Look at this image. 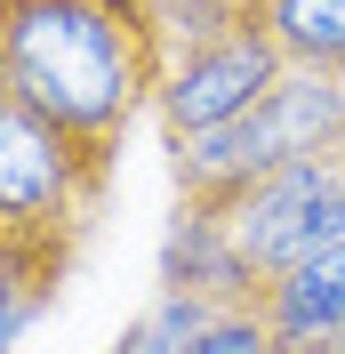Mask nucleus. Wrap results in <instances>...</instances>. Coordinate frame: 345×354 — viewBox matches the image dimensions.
I'll return each mask as SVG.
<instances>
[{"label": "nucleus", "instance_id": "f257e3e1", "mask_svg": "<svg viewBox=\"0 0 345 354\" xmlns=\"http://www.w3.org/2000/svg\"><path fill=\"white\" fill-rule=\"evenodd\" d=\"M161 73L169 57L145 17H112L105 0H0V97L105 169L161 97Z\"/></svg>", "mask_w": 345, "mask_h": 354}, {"label": "nucleus", "instance_id": "f03ea898", "mask_svg": "<svg viewBox=\"0 0 345 354\" xmlns=\"http://www.w3.org/2000/svg\"><path fill=\"white\" fill-rule=\"evenodd\" d=\"M225 234L241 242L257 290L289 266L322 258V250L345 242V153H313V161H289V169L257 177L233 209H217Z\"/></svg>", "mask_w": 345, "mask_h": 354}, {"label": "nucleus", "instance_id": "7ed1b4c3", "mask_svg": "<svg viewBox=\"0 0 345 354\" xmlns=\"http://www.w3.org/2000/svg\"><path fill=\"white\" fill-rule=\"evenodd\" d=\"M105 185H112L105 161L65 145L24 105H0V225H17V234H72L81 242V225L97 218Z\"/></svg>", "mask_w": 345, "mask_h": 354}, {"label": "nucleus", "instance_id": "20e7f679", "mask_svg": "<svg viewBox=\"0 0 345 354\" xmlns=\"http://www.w3.org/2000/svg\"><path fill=\"white\" fill-rule=\"evenodd\" d=\"M281 73H289V65H281L265 17L241 24V32H225V41H209V48H193V57H177V65L161 73V97H152L161 137H201V129L241 121Z\"/></svg>", "mask_w": 345, "mask_h": 354}, {"label": "nucleus", "instance_id": "39448f33", "mask_svg": "<svg viewBox=\"0 0 345 354\" xmlns=\"http://www.w3.org/2000/svg\"><path fill=\"white\" fill-rule=\"evenodd\" d=\"M241 137H249V169L257 177L289 169V161H313V153H345V81L289 65L241 113Z\"/></svg>", "mask_w": 345, "mask_h": 354}, {"label": "nucleus", "instance_id": "423d86ee", "mask_svg": "<svg viewBox=\"0 0 345 354\" xmlns=\"http://www.w3.org/2000/svg\"><path fill=\"white\" fill-rule=\"evenodd\" d=\"M161 298H201L217 314L257 306V274H249V258H241V242L225 234L217 209H185L177 201L169 234H161Z\"/></svg>", "mask_w": 345, "mask_h": 354}, {"label": "nucleus", "instance_id": "0eeeda50", "mask_svg": "<svg viewBox=\"0 0 345 354\" xmlns=\"http://www.w3.org/2000/svg\"><path fill=\"white\" fill-rule=\"evenodd\" d=\"M65 266H72V234H17V225H0V354L57 306Z\"/></svg>", "mask_w": 345, "mask_h": 354}, {"label": "nucleus", "instance_id": "6e6552de", "mask_svg": "<svg viewBox=\"0 0 345 354\" xmlns=\"http://www.w3.org/2000/svg\"><path fill=\"white\" fill-rule=\"evenodd\" d=\"M265 32H273L281 65L345 81V0H265Z\"/></svg>", "mask_w": 345, "mask_h": 354}, {"label": "nucleus", "instance_id": "1a4fd4ad", "mask_svg": "<svg viewBox=\"0 0 345 354\" xmlns=\"http://www.w3.org/2000/svg\"><path fill=\"white\" fill-rule=\"evenodd\" d=\"M209 322H217V306H201V298H152L145 314L121 322V338L105 354H193V338Z\"/></svg>", "mask_w": 345, "mask_h": 354}, {"label": "nucleus", "instance_id": "9d476101", "mask_svg": "<svg viewBox=\"0 0 345 354\" xmlns=\"http://www.w3.org/2000/svg\"><path fill=\"white\" fill-rule=\"evenodd\" d=\"M193 354H273V330L257 322V306L249 314H217L209 330L193 338Z\"/></svg>", "mask_w": 345, "mask_h": 354}, {"label": "nucleus", "instance_id": "9b49d317", "mask_svg": "<svg viewBox=\"0 0 345 354\" xmlns=\"http://www.w3.org/2000/svg\"><path fill=\"white\" fill-rule=\"evenodd\" d=\"M329 354H345V338H337V346H329Z\"/></svg>", "mask_w": 345, "mask_h": 354}, {"label": "nucleus", "instance_id": "f8f14e48", "mask_svg": "<svg viewBox=\"0 0 345 354\" xmlns=\"http://www.w3.org/2000/svg\"><path fill=\"white\" fill-rule=\"evenodd\" d=\"M145 8H161V0H145Z\"/></svg>", "mask_w": 345, "mask_h": 354}, {"label": "nucleus", "instance_id": "ddd939ff", "mask_svg": "<svg viewBox=\"0 0 345 354\" xmlns=\"http://www.w3.org/2000/svg\"><path fill=\"white\" fill-rule=\"evenodd\" d=\"M0 105H8V97H0Z\"/></svg>", "mask_w": 345, "mask_h": 354}, {"label": "nucleus", "instance_id": "4468645a", "mask_svg": "<svg viewBox=\"0 0 345 354\" xmlns=\"http://www.w3.org/2000/svg\"><path fill=\"white\" fill-rule=\"evenodd\" d=\"M257 8H265V0H257Z\"/></svg>", "mask_w": 345, "mask_h": 354}]
</instances>
